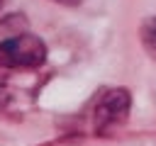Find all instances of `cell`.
I'll return each mask as SVG.
<instances>
[{"label":"cell","instance_id":"1","mask_svg":"<svg viewBox=\"0 0 156 146\" xmlns=\"http://www.w3.org/2000/svg\"><path fill=\"white\" fill-rule=\"evenodd\" d=\"M132 112V92L127 88H112L102 92L93 109V129L98 134H112L119 129Z\"/></svg>","mask_w":156,"mask_h":146},{"label":"cell","instance_id":"2","mask_svg":"<svg viewBox=\"0 0 156 146\" xmlns=\"http://www.w3.org/2000/svg\"><path fill=\"white\" fill-rule=\"evenodd\" d=\"M46 61V44L34 34L0 41V68H37Z\"/></svg>","mask_w":156,"mask_h":146},{"label":"cell","instance_id":"3","mask_svg":"<svg viewBox=\"0 0 156 146\" xmlns=\"http://www.w3.org/2000/svg\"><path fill=\"white\" fill-rule=\"evenodd\" d=\"M139 39H141L144 51H146L151 58H156V17L146 19V22L141 24V29H139Z\"/></svg>","mask_w":156,"mask_h":146},{"label":"cell","instance_id":"4","mask_svg":"<svg viewBox=\"0 0 156 146\" xmlns=\"http://www.w3.org/2000/svg\"><path fill=\"white\" fill-rule=\"evenodd\" d=\"M7 102H10V92H7V90H2V88H0V109H2V107H5V105H7Z\"/></svg>","mask_w":156,"mask_h":146},{"label":"cell","instance_id":"5","mask_svg":"<svg viewBox=\"0 0 156 146\" xmlns=\"http://www.w3.org/2000/svg\"><path fill=\"white\" fill-rule=\"evenodd\" d=\"M54 2H58V5H66V7H76V5H80L83 0H54Z\"/></svg>","mask_w":156,"mask_h":146},{"label":"cell","instance_id":"6","mask_svg":"<svg viewBox=\"0 0 156 146\" xmlns=\"http://www.w3.org/2000/svg\"><path fill=\"white\" fill-rule=\"evenodd\" d=\"M0 7H2V0H0Z\"/></svg>","mask_w":156,"mask_h":146}]
</instances>
